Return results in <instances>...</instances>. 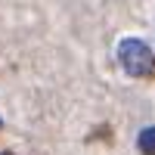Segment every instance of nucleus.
Returning a JSON list of instances; mask_svg holds the SVG:
<instances>
[{
	"mask_svg": "<svg viewBox=\"0 0 155 155\" xmlns=\"http://www.w3.org/2000/svg\"><path fill=\"white\" fill-rule=\"evenodd\" d=\"M118 62L124 65V71L134 74V78H149L155 71L152 50L143 41H137V37H124V41L118 44Z\"/></svg>",
	"mask_w": 155,
	"mask_h": 155,
	"instance_id": "nucleus-1",
	"label": "nucleus"
},
{
	"mask_svg": "<svg viewBox=\"0 0 155 155\" xmlns=\"http://www.w3.org/2000/svg\"><path fill=\"white\" fill-rule=\"evenodd\" d=\"M140 149L146 155H155V127H146V130L140 134Z\"/></svg>",
	"mask_w": 155,
	"mask_h": 155,
	"instance_id": "nucleus-2",
	"label": "nucleus"
}]
</instances>
